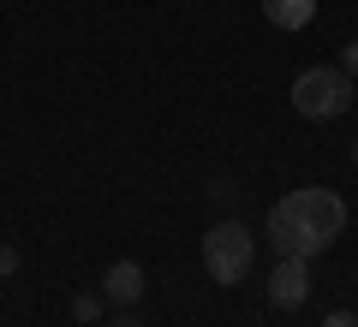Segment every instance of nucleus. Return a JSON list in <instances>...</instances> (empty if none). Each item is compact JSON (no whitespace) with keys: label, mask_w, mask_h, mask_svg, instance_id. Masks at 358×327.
<instances>
[{"label":"nucleus","mask_w":358,"mask_h":327,"mask_svg":"<svg viewBox=\"0 0 358 327\" xmlns=\"http://www.w3.org/2000/svg\"><path fill=\"white\" fill-rule=\"evenodd\" d=\"M346 232V202L334 197L329 185H299L287 190L275 208H268V238H275V256H322L334 238Z\"/></svg>","instance_id":"1"},{"label":"nucleus","mask_w":358,"mask_h":327,"mask_svg":"<svg viewBox=\"0 0 358 327\" xmlns=\"http://www.w3.org/2000/svg\"><path fill=\"white\" fill-rule=\"evenodd\" d=\"M352 101H358V84L341 72V66H305V72L293 77V107L305 119H317V126L341 119Z\"/></svg>","instance_id":"2"},{"label":"nucleus","mask_w":358,"mask_h":327,"mask_svg":"<svg viewBox=\"0 0 358 327\" xmlns=\"http://www.w3.org/2000/svg\"><path fill=\"white\" fill-rule=\"evenodd\" d=\"M251 256H257V238L245 232V220H233V214L203 232V274L215 280V286H239V280L251 274Z\"/></svg>","instance_id":"3"},{"label":"nucleus","mask_w":358,"mask_h":327,"mask_svg":"<svg viewBox=\"0 0 358 327\" xmlns=\"http://www.w3.org/2000/svg\"><path fill=\"white\" fill-rule=\"evenodd\" d=\"M305 298H310V262L281 256V262H275V274H268V303H275V310H299Z\"/></svg>","instance_id":"4"},{"label":"nucleus","mask_w":358,"mask_h":327,"mask_svg":"<svg viewBox=\"0 0 358 327\" xmlns=\"http://www.w3.org/2000/svg\"><path fill=\"white\" fill-rule=\"evenodd\" d=\"M143 291H150V280H143L138 262H114V268L102 274V298H108V310H138Z\"/></svg>","instance_id":"5"},{"label":"nucleus","mask_w":358,"mask_h":327,"mask_svg":"<svg viewBox=\"0 0 358 327\" xmlns=\"http://www.w3.org/2000/svg\"><path fill=\"white\" fill-rule=\"evenodd\" d=\"M263 18L275 30H305L317 18V0H263Z\"/></svg>","instance_id":"6"},{"label":"nucleus","mask_w":358,"mask_h":327,"mask_svg":"<svg viewBox=\"0 0 358 327\" xmlns=\"http://www.w3.org/2000/svg\"><path fill=\"white\" fill-rule=\"evenodd\" d=\"M102 315H108V298H102V291H78V298H72V321H102Z\"/></svg>","instance_id":"7"},{"label":"nucleus","mask_w":358,"mask_h":327,"mask_svg":"<svg viewBox=\"0 0 358 327\" xmlns=\"http://www.w3.org/2000/svg\"><path fill=\"white\" fill-rule=\"evenodd\" d=\"M209 202L233 214V202H239V185H233V178H215V185H209Z\"/></svg>","instance_id":"8"},{"label":"nucleus","mask_w":358,"mask_h":327,"mask_svg":"<svg viewBox=\"0 0 358 327\" xmlns=\"http://www.w3.org/2000/svg\"><path fill=\"white\" fill-rule=\"evenodd\" d=\"M18 274V250H13V244H0V280H13Z\"/></svg>","instance_id":"9"},{"label":"nucleus","mask_w":358,"mask_h":327,"mask_svg":"<svg viewBox=\"0 0 358 327\" xmlns=\"http://www.w3.org/2000/svg\"><path fill=\"white\" fill-rule=\"evenodd\" d=\"M341 72L358 77V42H346V48H341Z\"/></svg>","instance_id":"10"},{"label":"nucleus","mask_w":358,"mask_h":327,"mask_svg":"<svg viewBox=\"0 0 358 327\" xmlns=\"http://www.w3.org/2000/svg\"><path fill=\"white\" fill-rule=\"evenodd\" d=\"M322 327H358V315L352 310H329V315H322Z\"/></svg>","instance_id":"11"},{"label":"nucleus","mask_w":358,"mask_h":327,"mask_svg":"<svg viewBox=\"0 0 358 327\" xmlns=\"http://www.w3.org/2000/svg\"><path fill=\"white\" fill-rule=\"evenodd\" d=\"M108 327H143V321H138V315H131V310H120V315H114V321H108Z\"/></svg>","instance_id":"12"},{"label":"nucleus","mask_w":358,"mask_h":327,"mask_svg":"<svg viewBox=\"0 0 358 327\" xmlns=\"http://www.w3.org/2000/svg\"><path fill=\"white\" fill-rule=\"evenodd\" d=\"M352 167H358V143H352Z\"/></svg>","instance_id":"13"}]
</instances>
